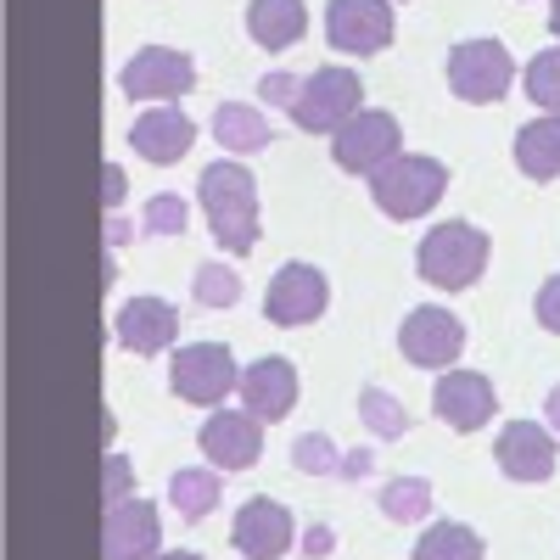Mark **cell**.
Segmentation results:
<instances>
[{
  "instance_id": "obj_17",
  "label": "cell",
  "mask_w": 560,
  "mask_h": 560,
  "mask_svg": "<svg viewBox=\"0 0 560 560\" xmlns=\"http://www.w3.org/2000/svg\"><path fill=\"white\" fill-rule=\"evenodd\" d=\"M179 337V308L168 298H129L118 314H113V342L124 353H140V359H158L163 348H174Z\"/></svg>"
},
{
  "instance_id": "obj_11",
  "label": "cell",
  "mask_w": 560,
  "mask_h": 560,
  "mask_svg": "<svg viewBox=\"0 0 560 560\" xmlns=\"http://www.w3.org/2000/svg\"><path fill=\"white\" fill-rule=\"evenodd\" d=\"M398 353L420 370H448L459 353H465V325L454 308H438V303H420L404 314L398 325Z\"/></svg>"
},
{
  "instance_id": "obj_40",
  "label": "cell",
  "mask_w": 560,
  "mask_h": 560,
  "mask_svg": "<svg viewBox=\"0 0 560 560\" xmlns=\"http://www.w3.org/2000/svg\"><path fill=\"white\" fill-rule=\"evenodd\" d=\"M549 34L560 39V0H549Z\"/></svg>"
},
{
  "instance_id": "obj_16",
  "label": "cell",
  "mask_w": 560,
  "mask_h": 560,
  "mask_svg": "<svg viewBox=\"0 0 560 560\" xmlns=\"http://www.w3.org/2000/svg\"><path fill=\"white\" fill-rule=\"evenodd\" d=\"M292 538H298V522L280 499H247L236 510V522H230V544H236L242 560H287Z\"/></svg>"
},
{
  "instance_id": "obj_29",
  "label": "cell",
  "mask_w": 560,
  "mask_h": 560,
  "mask_svg": "<svg viewBox=\"0 0 560 560\" xmlns=\"http://www.w3.org/2000/svg\"><path fill=\"white\" fill-rule=\"evenodd\" d=\"M292 465H298L303 477H331V471H342V448L325 438V432H303L292 443Z\"/></svg>"
},
{
  "instance_id": "obj_14",
  "label": "cell",
  "mask_w": 560,
  "mask_h": 560,
  "mask_svg": "<svg viewBox=\"0 0 560 560\" xmlns=\"http://www.w3.org/2000/svg\"><path fill=\"white\" fill-rule=\"evenodd\" d=\"M202 459H213V471H247L264 454V420L253 409H213L197 432Z\"/></svg>"
},
{
  "instance_id": "obj_9",
  "label": "cell",
  "mask_w": 560,
  "mask_h": 560,
  "mask_svg": "<svg viewBox=\"0 0 560 560\" xmlns=\"http://www.w3.org/2000/svg\"><path fill=\"white\" fill-rule=\"evenodd\" d=\"M325 39L342 57H376L398 39L393 0H331L325 7Z\"/></svg>"
},
{
  "instance_id": "obj_6",
  "label": "cell",
  "mask_w": 560,
  "mask_h": 560,
  "mask_svg": "<svg viewBox=\"0 0 560 560\" xmlns=\"http://www.w3.org/2000/svg\"><path fill=\"white\" fill-rule=\"evenodd\" d=\"M168 387L174 398L197 404V409H219L230 393H242V370H236V353L224 342H191L168 359Z\"/></svg>"
},
{
  "instance_id": "obj_39",
  "label": "cell",
  "mask_w": 560,
  "mask_h": 560,
  "mask_svg": "<svg viewBox=\"0 0 560 560\" xmlns=\"http://www.w3.org/2000/svg\"><path fill=\"white\" fill-rule=\"evenodd\" d=\"M158 560H202V555H197V549H163Z\"/></svg>"
},
{
  "instance_id": "obj_2",
  "label": "cell",
  "mask_w": 560,
  "mask_h": 560,
  "mask_svg": "<svg viewBox=\"0 0 560 560\" xmlns=\"http://www.w3.org/2000/svg\"><path fill=\"white\" fill-rule=\"evenodd\" d=\"M488 258H493V236L482 224L443 219V224H432L427 236H420L415 275L427 280V287H438V292H465V287H477V280L488 275Z\"/></svg>"
},
{
  "instance_id": "obj_22",
  "label": "cell",
  "mask_w": 560,
  "mask_h": 560,
  "mask_svg": "<svg viewBox=\"0 0 560 560\" xmlns=\"http://www.w3.org/2000/svg\"><path fill=\"white\" fill-rule=\"evenodd\" d=\"M213 140H219L224 152H236V158H253V152H264L269 140H275V129H269V118L258 107L224 102V107H213Z\"/></svg>"
},
{
  "instance_id": "obj_31",
  "label": "cell",
  "mask_w": 560,
  "mask_h": 560,
  "mask_svg": "<svg viewBox=\"0 0 560 560\" xmlns=\"http://www.w3.org/2000/svg\"><path fill=\"white\" fill-rule=\"evenodd\" d=\"M129 488H135L129 459H124V454H107V459H102V504H124Z\"/></svg>"
},
{
  "instance_id": "obj_24",
  "label": "cell",
  "mask_w": 560,
  "mask_h": 560,
  "mask_svg": "<svg viewBox=\"0 0 560 560\" xmlns=\"http://www.w3.org/2000/svg\"><path fill=\"white\" fill-rule=\"evenodd\" d=\"M219 499H224V471H213V465H185L168 477V504L185 522H202Z\"/></svg>"
},
{
  "instance_id": "obj_38",
  "label": "cell",
  "mask_w": 560,
  "mask_h": 560,
  "mask_svg": "<svg viewBox=\"0 0 560 560\" xmlns=\"http://www.w3.org/2000/svg\"><path fill=\"white\" fill-rule=\"evenodd\" d=\"M544 427L560 438V387H549V398H544Z\"/></svg>"
},
{
  "instance_id": "obj_36",
  "label": "cell",
  "mask_w": 560,
  "mask_h": 560,
  "mask_svg": "<svg viewBox=\"0 0 560 560\" xmlns=\"http://www.w3.org/2000/svg\"><path fill=\"white\" fill-rule=\"evenodd\" d=\"M370 471H376V454H370V448H348V454H342V477H348V482H364Z\"/></svg>"
},
{
  "instance_id": "obj_20",
  "label": "cell",
  "mask_w": 560,
  "mask_h": 560,
  "mask_svg": "<svg viewBox=\"0 0 560 560\" xmlns=\"http://www.w3.org/2000/svg\"><path fill=\"white\" fill-rule=\"evenodd\" d=\"M247 34L264 51H292L308 34V7L303 0H253L247 7Z\"/></svg>"
},
{
  "instance_id": "obj_4",
  "label": "cell",
  "mask_w": 560,
  "mask_h": 560,
  "mask_svg": "<svg viewBox=\"0 0 560 560\" xmlns=\"http://www.w3.org/2000/svg\"><path fill=\"white\" fill-rule=\"evenodd\" d=\"M287 113H292V124L303 135H337L353 113H364V79L353 68H337V62L331 68H314Z\"/></svg>"
},
{
  "instance_id": "obj_13",
  "label": "cell",
  "mask_w": 560,
  "mask_h": 560,
  "mask_svg": "<svg viewBox=\"0 0 560 560\" xmlns=\"http://www.w3.org/2000/svg\"><path fill=\"white\" fill-rule=\"evenodd\" d=\"M432 409L448 432H482L499 415V387L482 370H443L438 387H432Z\"/></svg>"
},
{
  "instance_id": "obj_19",
  "label": "cell",
  "mask_w": 560,
  "mask_h": 560,
  "mask_svg": "<svg viewBox=\"0 0 560 560\" xmlns=\"http://www.w3.org/2000/svg\"><path fill=\"white\" fill-rule=\"evenodd\" d=\"M191 140H197V124H191V113L174 107V102L168 107H147L129 124V147L147 163H158V168L179 163L185 152H191Z\"/></svg>"
},
{
  "instance_id": "obj_1",
  "label": "cell",
  "mask_w": 560,
  "mask_h": 560,
  "mask_svg": "<svg viewBox=\"0 0 560 560\" xmlns=\"http://www.w3.org/2000/svg\"><path fill=\"white\" fill-rule=\"evenodd\" d=\"M197 191H202V213H208V230H213V242L230 253V258H247L258 247V179L247 174L242 158H224V163H208L202 179H197Z\"/></svg>"
},
{
  "instance_id": "obj_34",
  "label": "cell",
  "mask_w": 560,
  "mask_h": 560,
  "mask_svg": "<svg viewBox=\"0 0 560 560\" xmlns=\"http://www.w3.org/2000/svg\"><path fill=\"white\" fill-rule=\"evenodd\" d=\"M331 549H337V533L325 527V522L303 527V555H308V560H325V555H331Z\"/></svg>"
},
{
  "instance_id": "obj_7",
  "label": "cell",
  "mask_w": 560,
  "mask_h": 560,
  "mask_svg": "<svg viewBox=\"0 0 560 560\" xmlns=\"http://www.w3.org/2000/svg\"><path fill=\"white\" fill-rule=\"evenodd\" d=\"M118 90L124 102H179L197 90V62L174 51V45H140V51L118 68Z\"/></svg>"
},
{
  "instance_id": "obj_5",
  "label": "cell",
  "mask_w": 560,
  "mask_h": 560,
  "mask_svg": "<svg viewBox=\"0 0 560 560\" xmlns=\"http://www.w3.org/2000/svg\"><path fill=\"white\" fill-rule=\"evenodd\" d=\"M516 84V57L504 39H459L448 51V90L471 107H493Z\"/></svg>"
},
{
  "instance_id": "obj_30",
  "label": "cell",
  "mask_w": 560,
  "mask_h": 560,
  "mask_svg": "<svg viewBox=\"0 0 560 560\" xmlns=\"http://www.w3.org/2000/svg\"><path fill=\"white\" fill-rule=\"evenodd\" d=\"M185 219H191V208H185L174 191L147 202V230H152V236H185Z\"/></svg>"
},
{
  "instance_id": "obj_15",
  "label": "cell",
  "mask_w": 560,
  "mask_h": 560,
  "mask_svg": "<svg viewBox=\"0 0 560 560\" xmlns=\"http://www.w3.org/2000/svg\"><path fill=\"white\" fill-rule=\"evenodd\" d=\"M163 522L152 499H124L102 510V560H158Z\"/></svg>"
},
{
  "instance_id": "obj_37",
  "label": "cell",
  "mask_w": 560,
  "mask_h": 560,
  "mask_svg": "<svg viewBox=\"0 0 560 560\" xmlns=\"http://www.w3.org/2000/svg\"><path fill=\"white\" fill-rule=\"evenodd\" d=\"M135 242V224L124 213H107V247H129Z\"/></svg>"
},
{
  "instance_id": "obj_3",
  "label": "cell",
  "mask_w": 560,
  "mask_h": 560,
  "mask_svg": "<svg viewBox=\"0 0 560 560\" xmlns=\"http://www.w3.org/2000/svg\"><path fill=\"white\" fill-rule=\"evenodd\" d=\"M448 191V163L443 158H420V152H398L387 168L370 174V202H376L393 224L427 219Z\"/></svg>"
},
{
  "instance_id": "obj_8",
  "label": "cell",
  "mask_w": 560,
  "mask_h": 560,
  "mask_svg": "<svg viewBox=\"0 0 560 560\" xmlns=\"http://www.w3.org/2000/svg\"><path fill=\"white\" fill-rule=\"evenodd\" d=\"M404 152V124L393 118V113H376V107H364V113H353L337 135H331V163L342 168V174H376V168H387L393 158Z\"/></svg>"
},
{
  "instance_id": "obj_10",
  "label": "cell",
  "mask_w": 560,
  "mask_h": 560,
  "mask_svg": "<svg viewBox=\"0 0 560 560\" xmlns=\"http://www.w3.org/2000/svg\"><path fill=\"white\" fill-rule=\"evenodd\" d=\"M325 308H331V280H325L314 264H280L269 292H264V314L269 325H280V331H303V325H314Z\"/></svg>"
},
{
  "instance_id": "obj_33",
  "label": "cell",
  "mask_w": 560,
  "mask_h": 560,
  "mask_svg": "<svg viewBox=\"0 0 560 560\" xmlns=\"http://www.w3.org/2000/svg\"><path fill=\"white\" fill-rule=\"evenodd\" d=\"M298 90H303V79H292V73H269V79L258 84V102H280V107H292V102H298Z\"/></svg>"
},
{
  "instance_id": "obj_35",
  "label": "cell",
  "mask_w": 560,
  "mask_h": 560,
  "mask_svg": "<svg viewBox=\"0 0 560 560\" xmlns=\"http://www.w3.org/2000/svg\"><path fill=\"white\" fill-rule=\"evenodd\" d=\"M124 191H129V179H124V168H118V163H107V168H102V202H107V213H118Z\"/></svg>"
},
{
  "instance_id": "obj_25",
  "label": "cell",
  "mask_w": 560,
  "mask_h": 560,
  "mask_svg": "<svg viewBox=\"0 0 560 560\" xmlns=\"http://www.w3.org/2000/svg\"><path fill=\"white\" fill-rule=\"evenodd\" d=\"M376 504H382V516L398 522V527L427 522V516H432V482H427V477H393V482H382Z\"/></svg>"
},
{
  "instance_id": "obj_12",
  "label": "cell",
  "mask_w": 560,
  "mask_h": 560,
  "mask_svg": "<svg viewBox=\"0 0 560 560\" xmlns=\"http://www.w3.org/2000/svg\"><path fill=\"white\" fill-rule=\"evenodd\" d=\"M493 459H499V471L510 482L538 488L560 465V438L544 427V420H510V427H499V438H493Z\"/></svg>"
},
{
  "instance_id": "obj_23",
  "label": "cell",
  "mask_w": 560,
  "mask_h": 560,
  "mask_svg": "<svg viewBox=\"0 0 560 560\" xmlns=\"http://www.w3.org/2000/svg\"><path fill=\"white\" fill-rule=\"evenodd\" d=\"M415 560H488V544L477 527H465V522H427L409 549Z\"/></svg>"
},
{
  "instance_id": "obj_27",
  "label": "cell",
  "mask_w": 560,
  "mask_h": 560,
  "mask_svg": "<svg viewBox=\"0 0 560 560\" xmlns=\"http://www.w3.org/2000/svg\"><path fill=\"white\" fill-rule=\"evenodd\" d=\"M522 84H527V96H533L544 113H560V39H555V45H544V51L527 62Z\"/></svg>"
},
{
  "instance_id": "obj_28",
  "label": "cell",
  "mask_w": 560,
  "mask_h": 560,
  "mask_svg": "<svg viewBox=\"0 0 560 560\" xmlns=\"http://www.w3.org/2000/svg\"><path fill=\"white\" fill-rule=\"evenodd\" d=\"M191 292H197L202 308H236L242 303V275L230 264H202L197 280H191Z\"/></svg>"
},
{
  "instance_id": "obj_26",
  "label": "cell",
  "mask_w": 560,
  "mask_h": 560,
  "mask_svg": "<svg viewBox=\"0 0 560 560\" xmlns=\"http://www.w3.org/2000/svg\"><path fill=\"white\" fill-rule=\"evenodd\" d=\"M359 415H364V427L376 432L382 443H398V438L409 432L404 404H398L393 393H382V387H364V393H359Z\"/></svg>"
},
{
  "instance_id": "obj_18",
  "label": "cell",
  "mask_w": 560,
  "mask_h": 560,
  "mask_svg": "<svg viewBox=\"0 0 560 560\" xmlns=\"http://www.w3.org/2000/svg\"><path fill=\"white\" fill-rule=\"evenodd\" d=\"M298 364L292 359H280V353H264L258 364L242 370V409H253L264 427H275V420H287L298 409Z\"/></svg>"
},
{
  "instance_id": "obj_32",
  "label": "cell",
  "mask_w": 560,
  "mask_h": 560,
  "mask_svg": "<svg viewBox=\"0 0 560 560\" xmlns=\"http://www.w3.org/2000/svg\"><path fill=\"white\" fill-rule=\"evenodd\" d=\"M533 314H538V325L549 337H560V275H549L544 287H538V298H533Z\"/></svg>"
},
{
  "instance_id": "obj_21",
  "label": "cell",
  "mask_w": 560,
  "mask_h": 560,
  "mask_svg": "<svg viewBox=\"0 0 560 560\" xmlns=\"http://www.w3.org/2000/svg\"><path fill=\"white\" fill-rule=\"evenodd\" d=\"M510 158H516V168H522L527 179H538V185L560 179V113H544V118L522 124Z\"/></svg>"
}]
</instances>
